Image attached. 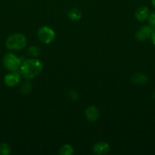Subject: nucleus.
<instances>
[{"label": "nucleus", "mask_w": 155, "mask_h": 155, "mask_svg": "<svg viewBox=\"0 0 155 155\" xmlns=\"http://www.w3.org/2000/svg\"><path fill=\"white\" fill-rule=\"evenodd\" d=\"M43 71V64L38 59H27L21 63L20 73L24 78L30 80L39 75Z\"/></svg>", "instance_id": "1"}, {"label": "nucleus", "mask_w": 155, "mask_h": 155, "mask_svg": "<svg viewBox=\"0 0 155 155\" xmlns=\"http://www.w3.org/2000/svg\"><path fill=\"white\" fill-rule=\"evenodd\" d=\"M27 39L21 33H14L7 38L5 42L6 48L9 50L19 51L26 46Z\"/></svg>", "instance_id": "2"}, {"label": "nucleus", "mask_w": 155, "mask_h": 155, "mask_svg": "<svg viewBox=\"0 0 155 155\" xmlns=\"http://www.w3.org/2000/svg\"><path fill=\"white\" fill-rule=\"evenodd\" d=\"M4 67L9 71H16L21 64V61L12 53H7L3 58Z\"/></svg>", "instance_id": "3"}, {"label": "nucleus", "mask_w": 155, "mask_h": 155, "mask_svg": "<svg viewBox=\"0 0 155 155\" xmlns=\"http://www.w3.org/2000/svg\"><path fill=\"white\" fill-rule=\"evenodd\" d=\"M37 37L41 42L44 44H50L54 41L56 34L50 27L44 26L40 27L37 32Z\"/></svg>", "instance_id": "4"}, {"label": "nucleus", "mask_w": 155, "mask_h": 155, "mask_svg": "<svg viewBox=\"0 0 155 155\" xmlns=\"http://www.w3.org/2000/svg\"><path fill=\"white\" fill-rule=\"evenodd\" d=\"M21 73L17 71H11L4 77V83L9 87H14L17 86L21 81Z\"/></svg>", "instance_id": "5"}, {"label": "nucleus", "mask_w": 155, "mask_h": 155, "mask_svg": "<svg viewBox=\"0 0 155 155\" xmlns=\"http://www.w3.org/2000/svg\"><path fill=\"white\" fill-rule=\"evenodd\" d=\"M153 30L149 26H142L135 33V38L137 40L144 42L150 38Z\"/></svg>", "instance_id": "6"}, {"label": "nucleus", "mask_w": 155, "mask_h": 155, "mask_svg": "<svg viewBox=\"0 0 155 155\" xmlns=\"http://www.w3.org/2000/svg\"><path fill=\"white\" fill-rule=\"evenodd\" d=\"M110 150V147L107 142H99L93 147V152L97 155H103L107 154Z\"/></svg>", "instance_id": "7"}, {"label": "nucleus", "mask_w": 155, "mask_h": 155, "mask_svg": "<svg viewBox=\"0 0 155 155\" xmlns=\"http://www.w3.org/2000/svg\"><path fill=\"white\" fill-rule=\"evenodd\" d=\"M85 116L88 120L95 122L100 117V111L95 106H89L85 110Z\"/></svg>", "instance_id": "8"}, {"label": "nucleus", "mask_w": 155, "mask_h": 155, "mask_svg": "<svg viewBox=\"0 0 155 155\" xmlns=\"http://www.w3.org/2000/svg\"><path fill=\"white\" fill-rule=\"evenodd\" d=\"M150 12L148 8L146 6H141L138 8L135 12V18L138 21H144L148 18Z\"/></svg>", "instance_id": "9"}, {"label": "nucleus", "mask_w": 155, "mask_h": 155, "mask_svg": "<svg viewBox=\"0 0 155 155\" xmlns=\"http://www.w3.org/2000/svg\"><path fill=\"white\" fill-rule=\"evenodd\" d=\"M132 82L135 85H144L148 82L147 76L141 73H137L132 76Z\"/></svg>", "instance_id": "10"}, {"label": "nucleus", "mask_w": 155, "mask_h": 155, "mask_svg": "<svg viewBox=\"0 0 155 155\" xmlns=\"http://www.w3.org/2000/svg\"><path fill=\"white\" fill-rule=\"evenodd\" d=\"M81 12L78 8H72L69 10L67 14L68 19L72 21H77L81 18Z\"/></svg>", "instance_id": "11"}, {"label": "nucleus", "mask_w": 155, "mask_h": 155, "mask_svg": "<svg viewBox=\"0 0 155 155\" xmlns=\"http://www.w3.org/2000/svg\"><path fill=\"white\" fill-rule=\"evenodd\" d=\"M59 153L61 155H71L74 154V148L70 145H64L60 148Z\"/></svg>", "instance_id": "12"}, {"label": "nucleus", "mask_w": 155, "mask_h": 155, "mask_svg": "<svg viewBox=\"0 0 155 155\" xmlns=\"http://www.w3.org/2000/svg\"><path fill=\"white\" fill-rule=\"evenodd\" d=\"M32 85L29 80L25 81L21 86V92L24 95H29L31 92Z\"/></svg>", "instance_id": "13"}, {"label": "nucleus", "mask_w": 155, "mask_h": 155, "mask_svg": "<svg viewBox=\"0 0 155 155\" xmlns=\"http://www.w3.org/2000/svg\"><path fill=\"white\" fill-rule=\"evenodd\" d=\"M27 53H28L30 55H31L32 57H37L40 54L41 51L38 47L34 46V45H32L27 50Z\"/></svg>", "instance_id": "14"}, {"label": "nucleus", "mask_w": 155, "mask_h": 155, "mask_svg": "<svg viewBox=\"0 0 155 155\" xmlns=\"http://www.w3.org/2000/svg\"><path fill=\"white\" fill-rule=\"evenodd\" d=\"M11 153V148L8 144H0V155H9Z\"/></svg>", "instance_id": "15"}, {"label": "nucleus", "mask_w": 155, "mask_h": 155, "mask_svg": "<svg viewBox=\"0 0 155 155\" xmlns=\"http://www.w3.org/2000/svg\"><path fill=\"white\" fill-rule=\"evenodd\" d=\"M148 26L153 30H155V12H151L149 15L148 18Z\"/></svg>", "instance_id": "16"}, {"label": "nucleus", "mask_w": 155, "mask_h": 155, "mask_svg": "<svg viewBox=\"0 0 155 155\" xmlns=\"http://www.w3.org/2000/svg\"><path fill=\"white\" fill-rule=\"evenodd\" d=\"M68 96H69L70 99L71 100H77L78 98V95L77 92L75 91H70V92L68 93Z\"/></svg>", "instance_id": "17"}, {"label": "nucleus", "mask_w": 155, "mask_h": 155, "mask_svg": "<svg viewBox=\"0 0 155 155\" xmlns=\"http://www.w3.org/2000/svg\"><path fill=\"white\" fill-rule=\"evenodd\" d=\"M150 39H151V41H152V42H153V45H155V30H153V31L152 32V34H151V36H150Z\"/></svg>", "instance_id": "18"}, {"label": "nucleus", "mask_w": 155, "mask_h": 155, "mask_svg": "<svg viewBox=\"0 0 155 155\" xmlns=\"http://www.w3.org/2000/svg\"><path fill=\"white\" fill-rule=\"evenodd\" d=\"M151 3H152V5H153V7L155 8V0H151Z\"/></svg>", "instance_id": "19"}, {"label": "nucleus", "mask_w": 155, "mask_h": 155, "mask_svg": "<svg viewBox=\"0 0 155 155\" xmlns=\"http://www.w3.org/2000/svg\"><path fill=\"white\" fill-rule=\"evenodd\" d=\"M153 98H154L155 99V92H153Z\"/></svg>", "instance_id": "20"}]
</instances>
